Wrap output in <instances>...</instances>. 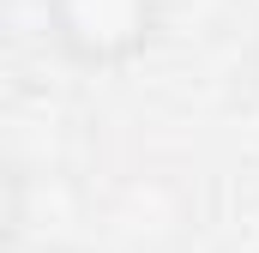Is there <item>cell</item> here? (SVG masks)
I'll use <instances>...</instances> for the list:
<instances>
[{"instance_id": "obj_2", "label": "cell", "mask_w": 259, "mask_h": 253, "mask_svg": "<svg viewBox=\"0 0 259 253\" xmlns=\"http://www.w3.org/2000/svg\"><path fill=\"white\" fill-rule=\"evenodd\" d=\"M36 253H97V247H78V241H49V247H36Z\"/></svg>"}, {"instance_id": "obj_1", "label": "cell", "mask_w": 259, "mask_h": 253, "mask_svg": "<svg viewBox=\"0 0 259 253\" xmlns=\"http://www.w3.org/2000/svg\"><path fill=\"white\" fill-rule=\"evenodd\" d=\"M42 6H49V43L91 72L139 61L163 24L157 0H42Z\"/></svg>"}]
</instances>
